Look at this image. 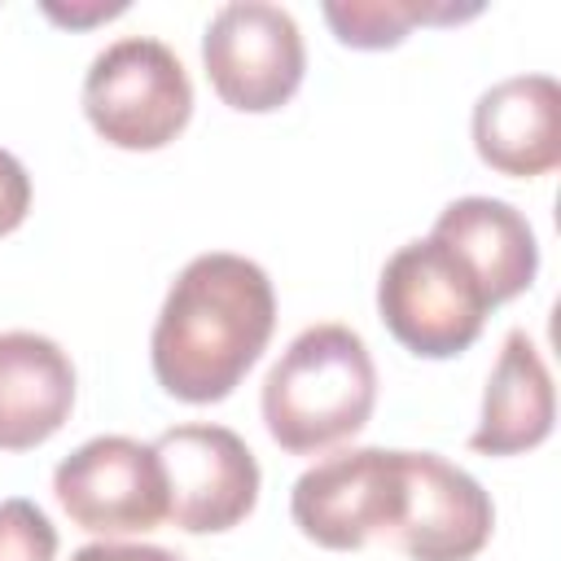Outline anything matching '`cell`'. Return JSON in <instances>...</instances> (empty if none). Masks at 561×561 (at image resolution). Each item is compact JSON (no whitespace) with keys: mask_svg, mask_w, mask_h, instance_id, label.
<instances>
[{"mask_svg":"<svg viewBox=\"0 0 561 561\" xmlns=\"http://www.w3.org/2000/svg\"><path fill=\"white\" fill-rule=\"evenodd\" d=\"M276 329V289L267 272L232 250H206L171 280L153 333L149 364L158 386L180 403L228 399Z\"/></svg>","mask_w":561,"mask_h":561,"instance_id":"6da1fadb","label":"cell"},{"mask_svg":"<svg viewBox=\"0 0 561 561\" xmlns=\"http://www.w3.org/2000/svg\"><path fill=\"white\" fill-rule=\"evenodd\" d=\"M263 425L289 456H320L355 438L377 408V368L346 324L302 329L263 377Z\"/></svg>","mask_w":561,"mask_h":561,"instance_id":"7a4b0ae2","label":"cell"},{"mask_svg":"<svg viewBox=\"0 0 561 561\" xmlns=\"http://www.w3.org/2000/svg\"><path fill=\"white\" fill-rule=\"evenodd\" d=\"M83 114L92 131L114 149H162L193 118L188 70L162 39L123 35L88 61Z\"/></svg>","mask_w":561,"mask_h":561,"instance_id":"3957f363","label":"cell"},{"mask_svg":"<svg viewBox=\"0 0 561 561\" xmlns=\"http://www.w3.org/2000/svg\"><path fill=\"white\" fill-rule=\"evenodd\" d=\"M495 307L473 272L434 237L399 245L377 276V316L390 337L421 359L469 351Z\"/></svg>","mask_w":561,"mask_h":561,"instance_id":"277c9868","label":"cell"},{"mask_svg":"<svg viewBox=\"0 0 561 561\" xmlns=\"http://www.w3.org/2000/svg\"><path fill=\"white\" fill-rule=\"evenodd\" d=\"M202 66L228 110L272 114L298 92L307 44L289 9L272 0H228L202 31Z\"/></svg>","mask_w":561,"mask_h":561,"instance_id":"5b68a950","label":"cell"},{"mask_svg":"<svg viewBox=\"0 0 561 561\" xmlns=\"http://www.w3.org/2000/svg\"><path fill=\"white\" fill-rule=\"evenodd\" d=\"M61 513L101 539L145 535L167 522V478L153 443L96 434L53 469Z\"/></svg>","mask_w":561,"mask_h":561,"instance_id":"8992f818","label":"cell"},{"mask_svg":"<svg viewBox=\"0 0 561 561\" xmlns=\"http://www.w3.org/2000/svg\"><path fill=\"white\" fill-rule=\"evenodd\" d=\"M403 508V451L351 447L316 460L289 491L294 526L329 548L355 552L368 539H386Z\"/></svg>","mask_w":561,"mask_h":561,"instance_id":"52a82bcc","label":"cell"},{"mask_svg":"<svg viewBox=\"0 0 561 561\" xmlns=\"http://www.w3.org/2000/svg\"><path fill=\"white\" fill-rule=\"evenodd\" d=\"M167 478V522L184 535H219L259 504V460L228 425L188 421L153 438Z\"/></svg>","mask_w":561,"mask_h":561,"instance_id":"ba28073f","label":"cell"},{"mask_svg":"<svg viewBox=\"0 0 561 561\" xmlns=\"http://www.w3.org/2000/svg\"><path fill=\"white\" fill-rule=\"evenodd\" d=\"M495 530V504L473 473L438 451H403V508L386 535L408 561H473Z\"/></svg>","mask_w":561,"mask_h":561,"instance_id":"9c48e42d","label":"cell"},{"mask_svg":"<svg viewBox=\"0 0 561 561\" xmlns=\"http://www.w3.org/2000/svg\"><path fill=\"white\" fill-rule=\"evenodd\" d=\"M478 158L513 180L561 167V88L552 75H513L491 83L473 105Z\"/></svg>","mask_w":561,"mask_h":561,"instance_id":"30bf717a","label":"cell"},{"mask_svg":"<svg viewBox=\"0 0 561 561\" xmlns=\"http://www.w3.org/2000/svg\"><path fill=\"white\" fill-rule=\"evenodd\" d=\"M434 241H443L482 285L491 307L513 302L535 285L539 241L526 215L504 197H456L438 210Z\"/></svg>","mask_w":561,"mask_h":561,"instance_id":"8fae6325","label":"cell"},{"mask_svg":"<svg viewBox=\"0 0 561 561\" xmlns=\"http://www.w3.org/2000/svg\"><path fill=\"white\" fill-rule=\"evenodd\" d=\"M75 408L70 355L31 329L0 333V451H31L48 443Z\"/></svg>","mask_w":561,"mask_h":561,"instance_id":"7c38bea8","label":"cell"},{"mask_svg":"<svg viewBox=\"0 0 561 561\" xmlns=\"http://www.w3.org/2000/svg\"><path fill=\"white\" fill-rule=\"evenodd\" d=\"M557 421L552 373L526 329H508L495 355V368L482 390V412L469 434V447L482 456H517L539 447Z\"/></svg>","mask_w":561,"mask_h":561,"instance_id":"4fadbf2b","label":"cell"},{"mask_svg":"<svg viewBox=\"0 0 561 561\" xmlns=\"http://www.w3.org/2000/svg\"><path fill=\"white\" fill-rule=\"evenodd\" d=\"M482 4H447V0H324V22L346 48H394L412 26H451L478 18Z\"/></svg>","mask_w":561,"mask_h":561,"instance_id":"5bb4252c","label":"cell"},{"mask_svg":"<svg viewBox=\"0 0 561 561\" xmlns=\"http://www.w3.org/2000/svg\"><path fill=\"white\" fill-rule=\"evenodd\" d=\"M57 526L35 500L9 495L0 500V561H53Z\"/></svg>","mask_w":561,"mask_h":561,"instance_id":"9a60e30c","label":"cell"},{"mask_svg":"<svg viewBox=\"0 0 561 561\" xmlns=\"http://www.w3.org/2000/svg\"><path fill=\"white\" fill-rule=\"evenodd\" d=\"M26 210H31V175L9 149H0V237L22 228Z\"/></svg>","mask_w":561,"mask_h":561,"instance_id":"2e32d148","label":"cell"},{"mask_svg":"<svg viewBox=\"0 0 561 561\" xmlns=\"http://www.w3.org/2000/svg\"><path fill=\"white\" fill-rule=\"evenodd\" d=\"M70 561H180L171 548L158 543H123V539H96L70 552Z\"/></svg>","mask_w":561,"mask_h":561,"instance_id":"e0dca14e","label":"cell"},{"mask_svg":"<svg viewBox=\"0 0 561 561\" xmlns=\"http://www.w3.org/2000/svg\"><path fill=\"white\" fill-rule=\"evenodd\" d=\"M127 4H88V9H61V4H44V13L53 22H66V26H88V22H105V18H118Z\"/></svg>","mask_w":561,"mask_h":561,"instance_id":"ac0fdd59","label":"cell"}]
</instances>
